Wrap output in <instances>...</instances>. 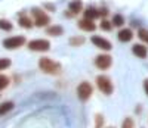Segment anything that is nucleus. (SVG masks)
Instances as JSON below:
<instances>
[{
	"mask_svg": "<svg viewBox=\"0 0 148 128\" xmlns=\"http://www.w3.org/2000/svg\"><path fill=\"white\" fill-rule=\"evenodd\" d=\"M121 128H135V122L132 118H126L121 124Z\"/></svg>",
	"mask_w": 148,
	"mask_h": 128,
	"instance_id": "nucleus-20",
	"label": "nucleus"
},
{
	"mask_svg": "<svg viewBox=\"0 0 148 128\" xmlns=\"http://www.w3.org/2000/svg\"><path fill=\"white\" fill-rule=\"evenodd\" d=\"M92 43H93L96 47L102 49V50H111V47H113L108 40H105V38H102V37H98V35L92 37Z\"/></svg>",
	"mask_w": 148,
	"mask_h": 128,
	"instance_id": "nucleus-8",
	"label": "nucleus"
},
{
	"mask_svg": "<svg viewBox=\"0 0 148 128\" xmlns=\"http://www.w3.org/2000/svg\"><path fill=\"white\" fill-rule=\"evenodd\" d=\"M33 15H34V24L37 27H46L49 24V21H51L49 16L40 9H33Z\"/></svg>",
	"mask_w": 148,
	"mask_h": 128,
	"instance_id": "nucleus-5",
	"label": "nucleus"
},
{
	"mask_svg": "<svg viewBox=\"0 0 148 128\" xmlns=\"http://www.w3.org/2000/svg\"><path fill=\"white\" fill-rule=\"evenodd\" d=\"M84 16H86V19H95V18H98L99 16V10H96V9H93V7H89L88 10H84Z\"/></svg>",
	"mask_w": 148,
	"mask_h": 128,
	"instance_id": "nucleus-14",
	"label": "nucleus"
},
{
	"mask_svg": "<svg viewBox=\"0 0 148 128\" xmlns=\"http://www.w3.org/2000/svg\"><path fill=\"white\" fill-rule=\"evenodd\" d=\"M132 52L136 55L138 58H147V55H148L147 47L142 46V44H135V46L132 47Z\"/></svg>",
	"mask_w": 148,
	"mask_h": 128,
	"instance_id": "nucleus-10",
	"label": "nucleus"
},
{
	"mask_svg": "<svg viewBox=\"0 0 148 128\" xmlns=\"http://www.w3.org/2000/svg\"><path fill=\"white\" fill-rule=\"evenodd\" d=\"M132 38H133V33H132L130 30H127V28L121 30V31L119 33V40H120V41H123V43L130 41Z\"/></svg>",
	"mask_w": 148,
	"mask_h": 128,
	"instance_id": "nucleus-11",
	"label": "nucleus"
},
{
	"mask_svg": "<svg viewBox=\"0 0 148 128\" xmlns=\"http://www.w3.org/2000/svg\"><path fill=\"white\" fill-rule=\"evenodd\" d=\"M113 24L117 25V27H121V25L125 24V18H123L121 15H114V18H113Z\"/></svg>",
	"mask_w": 148,
	"mask_h": 128,
	"instance_id": "nucleus-19",
	"label": "nucleus"
},
{
	"mask_svg": "<svg viewBox=\"0 0 148 128\" xmlns=\"http://www.w3.org/2000/svg\"><path fill=\"white\" fill-rule=\"evenodd\" d=\"M101 28H102V30H105V31L111 30V22H110V21H107V19H104V21L101 22Z\"/></svg>",
	"mask_w": 148,
	"mask_h": 128,
	"instance_id": "nucleus-25",
	"label": "nucleus"
},
{
	"mask_svg": "<svg viewBox=\"0 0 148 128\" xmlns=\"http://www.w3.org/2000/svg\"><path fill=\"white\" fill-rule=\"evenodd\" d=\"M82 7H83L82 0H73V2L68 5V10L71 12V14H79V12L82 10Z\"/></svg>",
	"mask_w": 148,
	"mask_h": 128,
	"instance_id": "nucleus-12",
	"label": "nucleus"
},
{
	"mask_svg": "<svg viewBox=\"0 0 148 128\" xmlns=\"http://www.w3.org/2000/svg\"><path fill=\"white\" fill-rule=\"evenodd\" d=\"M28 49L34 50V52H46L51 49V43L47 40H33L28 43Z\"/></svg>",
	"mask_w": 148,
	"mask_h": 128,
	"instance_id": "nucleus-6",
	"label": "nucleus"
},
{
	"mask_svg": "<svg viewBox=\"0 0 148 128\" xmlns=\"http://www.w3.org/2000/svg\"><path fill=\"white\" fill-rule=\"evenodd\" d=\"M92 93H93V88H92V85L89 83L84 81V83L79 84V87H77V96H79V99L82 102H86L92 96Z\"/></svg>",
	"mask_w": 148,
	"mask_h": 128,
	"instance_id": "nucleus-3",
	"label": "nucleus"
},
{
	"mask_svg": "<svg viewBox=\"0 0 148 128\" xmlns=\"http://www.w3.org/2000/svg\"><path fill=\"white\" fill-rule=\"evenodd\" d=\"M144 90H145V93H147V96H148V80L144 81Z\"/></svg>",
	"mask_w": 148,
	"mask_h": 128,
	"instance_id": "nucleus-26",
	"label": "nucleus"
},
{
	"mask_svg": "<svg viewBox=\"0 0 148 128\" xmlns=\"http://www.w3.org/2000/svg\"><path fill=\"white\" fill-rule=\"evenodd\" d=\"M138 35H139L141 40H144L145 43H148V30H139Z\"/></svg>",
	"mask_w": 148,
	"mask_h": 128,
	"instance_id": "nucleus-23",
	"label": "nucleus"
},
{
	"mask_svg": "<svg viewBox=\"0 0 148 128\" xmlns=\"http://www.w3.org/2000/svg\"><path fill=\"white\" fill-rule=\"evenodd\" d=\"M111 62H113L111 56H108V55H99V56L95 59V65L99 68V69H108L111 66Z\"/></svg>",
	"mask_w": 148,
	"mask_h": 128,
	"instance_id": "nucleus-7",
	"label": "nucleus"
},
{
	"mask_svg": "<svg viewBox=\"0 0 148 128\" xmlns=\"http://www.w3.org/2000/svg\"><path fill=\"white\" fill-rule=\"evenodd\" d=\"M62 33H64V30H62V27H59V25H53V27L47 28V34L49 35H61Z\"/></svg>",
	"mask_w": 148,
	"mask_h": 128,
	"instance_id": "nucleus-15",
	"label": "nucleus"
},
{
	"mask_svg": "<svg viewBox=\"0 0 148 128\" xmlns=\"http://www.w3.org/2000/svg\"><path fill=\"white\" fill-rule=\"evenodd\" d=\"M84 43V37H82V35H77V37H71L70 38V44L71 46H82Z\"/></svg>",
	"mask_w": 148,
	"mask_h": 128,
	"instance_id": "nucleus-17",
	"label": "nucleus"
},
{
	"mask_svg": "<svg viewBox=\"0 0 148 128\" xmlns=\"http://www.w3.org/2000/svg\"><path fill=\"white\" fill-rule=\"evenodd\" d=\"M79 27L82 28V30H84V31H93L95 28H96V25H95V22L92 21V19H82V21H79Z\"/></svg>",
	"mask_w": 148,
	"mask_h": 128,
	"instance_id": "nucleus-9",
	"label": "nucleus"
},
{
	"mask_svg": "<svg viewBox=\"0 0 148 128\" xmlns=\"http://www.w3.org/2000/svg\"><path fill=\"white\" fill-rule=\"evenodd\" d=\"M24 43H25V38H24L22 35H18V37H9L6 38V40H3V46L9 50L12 49H19L21 46H24Z\"/></svg>",
	"mask_w": 148,
	"mask_h": 128,
	"instance_id": "nucleus-4",
	"label": "nucleus"
},
{
	"mask_svg": "<svg viewBox=\"0 0 148 128\" xmlns=\"http://www.w3.org/2000/svg\"><path fill=\"white\" fill-rule=\"evenodd\" d=\"M8 85H9V78L6 75H0V91L5 90Z\"/></svg>",
	"mask_w": 148,
	"mask_h": 128,
	"instance_id": "nucleus-18",
	"label": "nucleus"
},
{
	"mask_svg": "<svg viewBox=\"0 0 148 128\" xmlns=\"http://www.w3.org/2000/svg\"><path fill=\"white\" fill-rule=\"evenodd\" d=\"M96 84H98L99 90H101L104 94L110 96L111 93H113V83H111V80L108 78V77H105V75L98 77V78H96Z\"/></svg>",
	"mask_w": 148,
	"mask_h": 128,
	"instance_id": "nucleus-2",
	"label": "nucleus"
},
{
	"mask_svg": "<svg viewBox=\"0 0 148 128\" xmlns=\"http://www.w3.org/2000/svg\"><path fill=\"white\" fill-rule=\"evenodd\" d=\"M110 128H114V127H110Z\"/></svg>",
	"mask_w": 148,
	"mask_h": 128,
	"instance_id": "nucleus-27",
	"label": "nucleus"
},
{
	"mask_svg": "<svg viewBox=\"0 0 148 128\" xmlns=\"http://www.w3.org/2000/svg\"><path fill=\"white\" fill-rule=\"evenodd\" d=\"M10 65V60L9 59H0V71H2V69H6L8 66Z\"/></svg>",
	"mask_w": 148,
	"mask_h": 128,
	"instance_id": "nucleus-24",
	"label": "nucleus"
},
{
	"mask_svg": "<svg viewBox=\"0 0 148 128\" xmlns=\"http://www.w3.org/2000/svg\"><path fill=\"white\" fill-rule=\"evenodd\" d=\"M104 125V116L102 115H96V118H95V128H102Z\"/></svg>",
	"mask_w": 148,
	"mask_h": 128,
	"instance_id": "nucleus-22",
	"label": "nucleus"
},
{
	"mask_svg": "<svg viewBox=\"0 0 148 128\" xmlns=\"http://www.w3.org/2000/svg\"><path fill=\"white\" fill-rule=\"evenodd\" d=\"M19 25H21V27H24V28H31V27H33V22H31V19H30L28 16L22 15V16L19 18Z\"/></svg>",
	"mask_w": 148,
	"mask_h": 128,
	"instance_id": "nucleus-16",
	"label": "nucleus"
},
{
	"mask_svg": "<svg viewBox=\"0 0 148 128\" xmlns=\"http://www.w3.org/2000/svg\"><path fill=\"white\" fill-rule=\"evenodd\" d=\"M12 109H14V103H12V102H3V103L0 105V116H3L5 113H8Z\"/></svg>",
	"mask_w": 148,
	"mask_h": 128,
	"instance_id": "nucleus-13",
	"label": "nucleus"
},
{
	"mask_svg": "<svg viewBox=\"0 0 148 128\" xmlns=\"http://www.w3.org/2000/svg\"><path fill=\"white\" fill-rule=\"evenodd\" d=\"M39 66H40V69H42L43 72L52 74V75H58V74L61 72V69H62L58 62L49 59V58H42V59L39 60Z\"/></svg>",
	"mask_w": 148,
	"mask_h": 128,
	"instance_id": "nucleus-1",
	"label": "nucleus"
},
{
	"mask_svg": "<svg viewBox=\"0 0 148 128\" xmlns=\"http://www.w3.org/2000/svg\"><path fill=\"white\" fill-rule=\"evenodd\" d=\"M0 30H6V31L12 30V24L9 21H6V19H2L0 21Z\"/></svg>",
	"mask_w": 148,
	"mask_h": 128,
	"instance_id": "nucleus-21",
	"label": "nucleus"
}]
</instances>
